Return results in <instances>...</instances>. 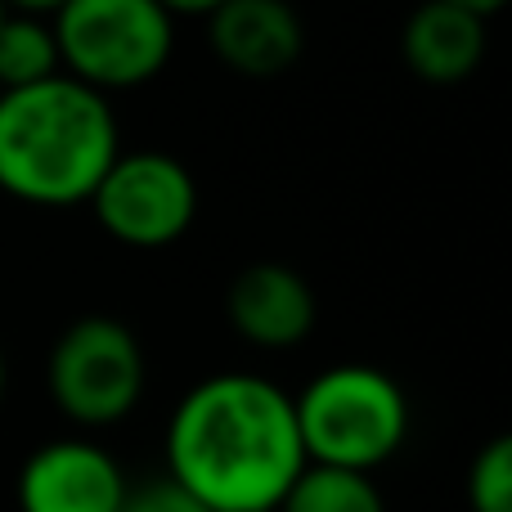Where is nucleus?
Wrapping results in <instances>:
<instances>
[{
	"mask_svg": "<svg viewBox=\"0 0 512 512\" xmlns=\"http://www.w3.org/2000/svg\"><path fill=\"white\" fill-rule=\"evenodd\" d=\"M162 9H167L171 18H180V14H189V18H207L212 9H221L225 0H158Z\"/></svg>",
	"mask_w": 512,
	"mask_h": 512,
	"instance_id": "nucleus-15",
	"label": "nucleus"
},
{
	"mask_svg": "<svg viewBox=\"0 0 512 512\" xmlns=\"http://www.w3.org/2000/svg\"><path fill=\"white\" fill-rule=\"evenodd\" d=\"M117 512H207V508L198 504L194 495H185V490L162 472V477H149L144 486L126 490V499H122Z\"/></svg>",
	"mask_w": 512,
	"mask_h": 512,
	"instance_id": "nucleus-14",
	"label": "nucleus"
},
{
	"mask_svg": "<svg viewBox=\"0 0 512 512\" xmlns=\"http://www.w3.org/2000/svg\"><path fill=\"white\" fill-rule=\"evenodd\" d=\"M468 508L472 512H512V441L495 436L481 445L468 468Z\"/></svg>",
	"mask_w": 512,
	"mask_h": 512,
	"instance_id": "nucleus-13",
	"label": "nucleus"
},
{
	"mask_svg": "<svg viewBox=\"0 0 512 512\" xmlns=\"http://www.w3.org/2000/svg\"><path fill=\"white\" fill-rule=\"evenodd\" d=\"M131 490L122 463L81 436L27 454L18 472V512H117Z\"/></svg>",
	"mask_w": 512,
	"mask_h": 512,
	"instance_id": "nucleus-7",
	"label": "nucleus"
},
{
	"mask_svg": "<svg viewBox=\"0 0 512 512\" xmlns=\"http://www.w3.org/2000/svg\"><path fill=\"white\" fill-rule=\"evenodd\" d=\"M59 41L50 18L9 9L0 18V90H23L45 77H59Z\"/></svg>",
	"mask_w": 512,
	"mask_h": 512,
	"instance_id": "nucleus-11",
	"label": "nucleus"
},
{
	"mask_svg": "<svg viewBox=\"0 0 512 512\" xmlns=\"http://www.w3.org/2000/svg\"><path fill=\"white\" fill-rule=\"evenodd\" d=\"M99 230L122 248L158 252L180 243L198 221V180L180 158L158 149L117 153L86 198Z\"/></svg>",
	"mask_w": 512,
	"mask_h": 512,
	"instance_id": "nucleus-6",
	"label": "nucleus"
},
{
	"mask_svg": "<svg viewBox=\"0 0 512 512\" xmlns=\"http://www.w3.org/2000/svg\"><path fill=\"white\" fill-rule=\"evenodd\" d=\"M122 153L108 95L59 72L0 90V194L27 207H77Z\"/></svg>",
	"mask_w": 512,
	"mask_h": 512,
	"instance_id": "nucleus-2",
	"label": "nucleus"
},
{
	"mask_svg": "<svg viewBox=\"0 0 512 512\" xmlns=\"http://www.w3.org/2000/svg\"><path fill=\"white\" fill-rule=\"evenodd\" d=\"M207 45L230 72L270 81L297 68L306 50V23L288 0H225L207 14Z\"/></svg>",
	"mask_w": 512,
	"mask_h": 512,
	"instance_id": "nucleus-8",
	"label": "nucleus"
},
{
	"mask_svg": "<svg viewBox=\"0 0 512 512\" xmlns=\"http://www.w3.org/2000/svg\"><path fill=\"white\" fill-rule=\"evenodd\" d=\"M54 405L77 427H113L144 396L140 337L113 315H81L59 333L45 364Z\"/></svg>",
	"mask_w": 512,
	"mask_h": 512,
	"instance_id": "nucleus-5",
	"label": "nucleus"
},
{
	"mask_svg": "<svg viewBox=\"0 0 512 512\" xmlns=\"http://www.w3.org/2000/svg\"><path fill=\"white\" fill-rule=\"evenodd\" d=\"M274 512H387V504H382L373 477H364V472L306 463Z\"/></svg>",
	"mask_w": 512,
	"mask_h": 512,
	"instance_id": "nucleus-12",
	"label": "nucleus"
},
{
	"mask_svg": "<svg viewBox=\"0 0 512 512\" xmlns=\"http://www.w3.org/2000/svg\"><path fill=\"white\" fill-rule=\"evenodd\" d=\"M50 27L63 72L99 95L153 81L176 50V18L158 0H68Z\"/></svg>",
	"mask_w": 512,
	"mask_h": 512,
	"instance_id": "nucleus-4",
	"label": "nucleus"
},
{
	"mask_svg": "<svg viewBox=\"0 0 512 512\" xmlns=\"http://www.w3.org/2000/svg\"><path fill=\"white\" fill-rule=\"evenodd\" d=\"M306 463L364 472L396 459L409 436V396L387 369L333 364L292 396Z\"/></svg>",
	"mask_w": 512,
	"mask_h": 512,
	"instance_id": "nucleus-3",
	"label": "nucleus"
},
{
	"mask_svg": "<svg viewBox=\"0 0 512 512\" xmlns=\"http://www.w3.org/2000/svg\"><path fill=\"white\" fill-rule=\"evenodd\" d=\"M405 68L427 86H459L486 59V18L450 0H423L400 32Z\"/></svg>",
	"mask_w": 512,
	"mask_h": 512,
	"instance_id": "nucleus-10",
	"label": "nucleus"
},
{
	"mask_svg": "<svg viewBox=\"0 0 512 512\" xmlns=\"http://www.w3.org/2000/svg\"><path fill=\"white\" fill-rule=\"evenodd\" d=\"M450 5H463V9H472V14L490 18V14H499V9H504L508 0H450Z\"/></svg>",
	"mask_w": 512,
	"mask_h": 512,
	"instance_id": "nucleus-17",
	"label": "nucleus"
},
{
	"mask_svg": "<svg viewBox=\"0 0 512 512\" xmlns=\"http://www.w3.org/2000/svg\"><path fill=\"white\" fill-rule=\"evenodd\" d=\"M225 315H230L234 333L243 342L261 346V351H288V346H301L310 337L319 306L310 283L292 265L256 261L234 274Z\"/></svg>",
	"mask_w": 512,
	"mask_h": 512,
	"instance_id": "nucleus-9",
	"label": "nucleus"
},
{
	"mask_svg": "<svg viewBox=\"0 0 512 512\" xmlns=\"http://www.w3.org/2000/svg\"><path fill=\"white\" fill-rule=\"evenodd\" d=\"M0 400H5V355H0Z\"/></svg>",
	"mask_w": 512,
	"mask_h": 512,
	"instance_id": "nucleus-18",
	"label": "nucleus"
},
{
	"mask_svg": "<svg viewBox=\"0 0 512 512\" xmlns=\"http://www.w3.org/2000/svg\"><path fill=\"white\" fill-rule=\"evenodd\" d=\"M306 468L292 396L256 373L194 382L167 423V477L207 512H274Z\"/></svg>",
	"mask_w": 512,
	"mask_h": 512,
	"instance_id": "nucleus-1",
	"label": "nucleus"
},
{
	"mask_svg": "<svg viewBox=\"0 0 512 512\" xmlns=\"http://www.w3.org/2000/svg\"><path fill=\"white\" fill-rule=\"evenodd\" d=\"M9 9H18V14H41V18H50L59 5H68V0H5Z\"/></svg>",
	"mask_w": 512,
	"mask_h": 512,
	"instance_id": "nucleus-16",
	"label": "nucleus"
},
{
	"mask_svg": "<svg viewBox=\"0 0 512 512\" xmlns=\"http://www.w3.org/2000/svg\"><path fill=\"white\" fill-rule=\"evenodd\" d=\"M9 14V5H5V0H0V18H5Z\"/></svg>",
	"mask_w": 512,
	"mask_h": 512,
	"instance_id": "nucleus-19",
	"label": "nucleus"
}]
</instances>
